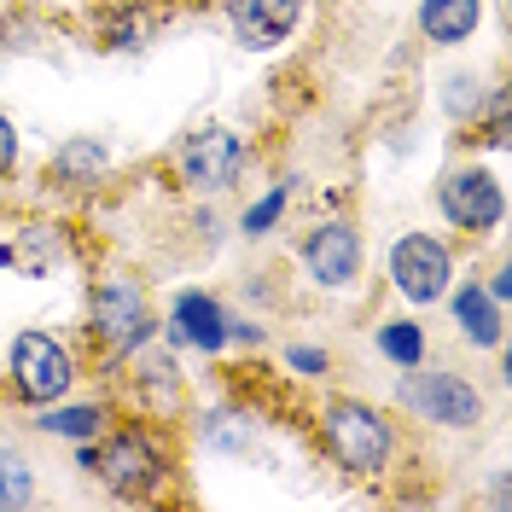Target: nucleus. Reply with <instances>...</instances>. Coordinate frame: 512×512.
<instances>
[{
  "label": "nucleus",
  "instance_id": "nucleus-16",
  "mask_svg": "<svg viewBox=\"0 0 512 512\" xmlns=\"http://www.w3.org/2000/svg\"><path fill=\"white\" fill-rule=\"evenodd\" d=\"M379 350L396 367H419L425 361V332H419L414 320H390V326H379Z\"/></svg>",
  "mask_w": 512,
  "mask_h": 512
},
{
  "label": "nucleus",
  "instance_id": "nucleus-2",
  "mask_svg": "<svg viewBox=\"0 0 512 512\" xmlns=\"http://www.w3.org/2000/svg\"><path fill=\"white\" fill-rule=\"evenodd\" d=\"M320 437L332 448V460L350 472V478H379L384 460H390V419L367 402H332L320 419Z\"/></svg>",
  "mask_w": 512,
  "mask_h": 512
},
{
  "label": "nucleus",
  "instance_id": "nucleus-6",
  "mask_svg": "<svg viewBox=\"0 0 512 512\" xmlns=\"http://www.w3.org/2000/svg\"><path fill=\"white\" fill-rule=\"evenodd\" d=\"M245 163H251L245 140L222 123H210V128H198V134L181 140V175H187V187H198V192L233 187V181L245 175Z\"/></svg>",
  "mask_w": 512,
  "mask_h": 512
},
{
  "label": "nucleus",
  "instance_id": "nucleus-18",
  "mask_svg": "<svg viewBox=\"0 0 512 512\" xmlns=\"http://www.w3.org/2000/svg\"><path fill=\"white\" fill-rule=\"evenodd\" d=\"M35 501V478H30V460L0 448V507H30Z\"/></svg>",
  "mask_w": 512,
  "mask_h": 512
},
{
  "label": "nucleus",
  "instance_id": "nucleus-5",
  "mask_svg": "<svg viewBox=\"0 0 512 512\" xmlns=\"http://www.w3.org/2000/svg\"><path fill=\"white\" fill-rule=\"evenodd\" d=\"M390 280L408 303H437L448 297V280H454V256H448L443 239L431 233H402L396 251H390Z\"/></svg>",
  "mask_w": 512,
  "mask_h": 512
},
{
  "label": "nucleus",
  "instance_id": "nucleus-12",
  "mask_svg": "<svg viewBox=\"0 0 512 512\" xmlns=\"http://www.w3.org/2000/svg\"><path fill=\"white\" fill-rule=\"evenodd\" d=\"M64 256H70V239H64V227H24L18 239H6L0 245V268H12V274H53Z\"/></svg>",
  "mask_w": 512,
  "mask_h": 512
},
{
  "label": "nucleus",
  "instance_id": "nucleus-7",
  "mask_svg": "<svg viewBox=\"0 0 512 512\" xmlns=\"http://www.w3.org/2000/svg\"><path fill=\"white\" fill-rule=\"evenodd\" d=\"M402 402L414 414H425L431 425H448V431H472L483 419V396L454 373H425V379L402 384Z\"/></svg>",
  "mask_w": 512,
  "mask_h": 512
},
{
  "label": "nucleus",
  "instance_id": "nucleus-15",
  "mask_svg": "<svg viewBox=\"0 0 512 512\" xmlns=\"http://www.w3.org/2000/svg\"><path fill=\"white\" fill-rule=\"evenodd\" d=\"M41 431L70 437V443H94L99 431H105V414H99V408H47V414H41Z\"/></svg>",
  "mask_w": 512,
  "mask_h": 512
},
{
  "label": "nucleus",
  "instance_id": "nucleus-21",
  "mask_svg": "<svg viewBox=\"0 0 512 512\" xmlns=\"http://www.w3.org/2000/svg\"><path fill=\"white\" fill-rule=\"evenodd\" d=\"M12 163H18V128L0 117V175H12Z\"/></svg>",
  "mask_w": 512,
  "mask_h": 512
},
{
  "label": "nucleus",
  "instance_id": "nucleus-17",
  "mask_svg": "<svg viewBox=\"0 0 512 512\" xmlns=\"http://www.w3.org/2000/svg\"><path fill=\"white\" fill-rule=\"evenodd\" d=\"M59 175H76V181H94L99 169H105V163H111V152H105V146H99V140H88V134H82V140H64L59 146Z\"/></svg>",
  "mask_w": 512,
  "mask_h": 512
},
{
  "label": "nucleus",
  "instance_id": "nucleus-19",
  "mask_svg": "<svg viewBox=\"0 0 512 512\" xmlns=\"http://www.w3.org/2000/svg\"><path fill=\"white\" fill-rule=\"evenodd\" d=\"M286 204H291V187H274V192H268V198L251 210V216H245V233H268V227L280 222V210H286Z\"/></svg>",
  "mask_w": 512,
  "mask_h": 512
},
{
  "label": "nucleus",
  "instance_id": "nucleus-20",
  "mask_svg": "<svg viewBox=\"0 0 512 512\" xmlns=\"http://www.w3.org/2000/svg\"><path fill=\"white\" fill-rule=\"evenodd\" d=\"M286 361L297 367V373H309V379H320L332 361H326V350H309V344H297V350H286Z\"/></svg>",
  "mask_w": 512,
  "mask_h": 512
},
{
  "label": "nucleus",
  "instance_id": "nucleus-13",
  "mask_svg": "<svg viewBox=\"0 0 512 512\" xmlns=\"http://www.w3.org/2000/svg\"><path fill=\"white\" fill-rule=\"evenodd\" d=\"M454 320H460V332L483 344V350H501V338H507V320L495 309V297L483 286H460L454 291Z\"/></svg>",
  "mask_w": 512,
  "mask_h": 512
},
{
  "label": "nucleus",
  "instance_id": "nucleus-11",
  "mask_svg": "<svg viewBox=\"0 0 512 512\" xmlns=\"http://www.w3.org/2000/svg\"><path fill=\"white\" fill-rule=\"evenodd\" d=\"M169 332H175V344H192V350H222L227 332H233V320L216 309V297H204V291H181V297H175V320H169Z\"/></svg>",
  "mask_w": 512,
  "mask_h": 512
},
{
  "label": "nucleus",
  "instance_id": "nucleus-22",
  "mask_svg": "<svg viewBox=\"0 0 512 512\" xmlns=\"http://www.w3.org/2000/svg\"><path fill=\"white\" fill-rule=\"evenodd\" d=\"M489 297H495V303H507V297H512V274H507V268L489 280Z\"/></svg>",
  "mask_w": 512,
  "mask_h": 512
},
{
  "label": "nucleus",
  "instance_id": "nucleus-4",
  "mask_svg": "<svg viewBox=\"0 0 512 512\" xmlns=\"http://www.w3.org/2000/svg\"><path fill=\"white\" fill-rule=\"evenodd\" d=\"M70 384H76V361L59 338H47V332H18L12 338V390L24 402H59Z\"/></svg>",
  "mask_w": 512,
  "mask_h": 512
},
{
  "label": "nucleus",
  "instance_id": "nucleus-1",
  "mask_svg": "<svg viewBox=\"0 0 512 512\" xmlns=\"http://www.w3.org/2000/svg\"><path fill=\"white\" fill-rule=\"evenodd\" d=\"M82 466L99 472V483L123 501H152L169 478V454H163L158 431H146V425H128L117 437H105L99 448L82 454Z\"/></svg>",
  "mask_w": 512,
  "mask_h": 512
},
{
  "label": "nucleus",
  "instance_id": "nucleus-9",
  "mask_svg": "<svg viewBox=\"0 0 512 512\" xmlns=\"http://www.w3.org/2000/svg\"><path fill=\"white\" fill-rule=\"evenodd\" d=\"M303 268L315 274V286L344 291L355 274H361V239H355V227H344V222L315 227V233L303 239Z\"/></svg>",
  "mask_w": 512,
  "mask_h": 512
},
{
  "label": "nucleus",
  "instance_id": "nucleus-14",
  "mask_svg": "<svg viewBox=\"0 0 512 512\" xmlns=\"http://www.w3.org/2000/svg\"><path fill=\"white\" fill-rule=\"evenodd\" d=\"M478 18H483V0H425L419 6V30H425V41H437V47L466 41V35L478 30Z\"/></svg>",
  "mask_w": 512,
  "mask_h": 512
},
{
  "label": "nucleus",
  "instance_id": "nucleus-8",
  "mask_svg": "<svg viewBox=\"0 0 512 512\" xmlns=\"http://www.w3.org/2000/svg\"><path fill=\"white\" fill-rule=\"evenodd\" d=\"M443 216L460 233H489V227L507 216V192L489 169H460L443 181Z\"/></svg>",
  "mask_w": 512,
  "mask_h": 512
},
{
  "label": "nucleus",
  "instance_id": "nucleus-10",
  "mask_svg": "<svg viewBox=\"0 0 512 512\" xmlns=\"http://www.w3.org/2000/svg\"><path fill=\"white\" fill-rule=\"evenodd\" d=\"M303 18V0H227V24L245 47H280Z\"/></svg>",
  "mask_w": 512,
  "mask_h": 512
},
{
  "label": "nucleus",
  "instance_id": "nucleus-3",
  "mask_svg": "<svg viewBox=\"0 0 512 512\" xmlns=\"http://www.w3.org/2000/svg\"><path fill=\"white\" fill-rule=\"evenodd\" d=\"M88 332H94V350L105 361H123L140 344H152V303L134 280H105L94 286V303H88Z\"/></svg>",
  "mask_w": 512,
  "mask_h": 512
}]
</instances>
